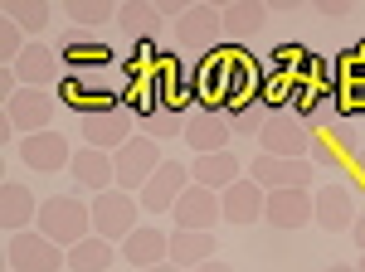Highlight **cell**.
<instances>
[{
    "mask_svg": "<svg viewBox=\"0 0 365 272\" xmlns=\"http://www.w3.org/2000/svg\"><path fill=\"white\" fill-rule=\"evenodd\" d=\"M249 170H239V156L234 151H215V156H195V165H190V180L195 185H205V190L225 194L229 185H239Z\"/></svg>",
    "mask_w": 365,
    "mask_h": 272,
    "instance_id": "603a6c76",
    "label": "cell"
},
{
    "mask_svg": "<svg viewBox=\"0 0 365 272\" xmlns=\"http://www.w3.org/2000/svg\"><path fill=\"white\" fill-rule=\"evenodd\" d=\"M0 224H5V234H29V229L39 224V199H34L29 185L10 180V185L0 190Z\"/></svg>",
    "mask_w": 365,
    "mask_h": 272,
    "instance_id": "7402d4cb",
    "label": "cell"
},
{
    "mask_svg": "<svg viewBox=\"0 0 365 272\" xmlns=\"http://www.w3.org/2000/svg\"><path fill=\"white\" fill-rule=\"evenodd\" d=\"M287 98H292V83L287 78H268L263 93H258V103H263L268 112H287Z\"/></svg>",
    "mask_w": 365,
    "mask_h": 272,
    "instance_id": "1f68e13d",
    "label": "cell"
},
{
    "mask_svg": "<svg viewBox=\"0 0 365 272\" xmlns=\"http://www.w3.org/2000/svg\"><path fill=\"white\" fill-rule=\"evenodd\" d=\"M317 10H322V15H336V20L341 15H356V5H317Z\"/></svg>",
    "mask_w": 365,
    "mask_h": 272,
    "instance_id": "836d02e7",
    "label": "cell"
},
{
    "mask_svg": "<svg viewBox=\"0 0 365 272\" xmlns=\"http://www.w3.org/2000/svg\"><path fill=\"white\" fill-rule=\"evenodd\" d=\"M239 54H244V49H234V44H225V49H215V54H205V58H200V78H195L200 108H210V112H225L229 73H234V63H239Z\"/></svg>",
    "mask_w": 365,
    "mask_h": 272,
    "instance_id": "9a60e30c",
    "label": "cell"
},
{
    "mask_svg": "<svg viewBox=\"0 0 365 272\" xmlns=\"http://www.w3.org/2000/svg\"><path fill=\"white\" fill-rule=\"evenodd\" d=\"M351 165H356V175H361V180H365V146H361V151H356V161H351Z\"/></svg>",
    "mask_w": 365,
    "mask_h": 272,
    "instance_id": "d590c367",
    "label": "cell"
},
{
    "mask_svg": "<svg viewBox=\"0 0 365 272\" xmlns=\"http://www.w3.org/2000/svg\"><path fill=\"white\" fill-rule=\"evenodd\" d=\"M220 25L234 49H244V39H253L268 25V5H220Z\"/></svg>",
    "mask_w": 365,
    "mask_h": 272,
    "instance_id": "d4e9b609",
    "label": "cell"
},
{
    "mask_svg": "<svg viewBox=\"0 0 365 272\" xmlns=\"http://www.w3.org/2000/svg\"><path fill=\"white\" fill-rule=\"evenodd\" d=\"M249 180H258L263 190H312V180H317V165L312 161H287V156H253L249 161Z\"/></svg>",
    "mask_w": 365,
    "mask_h": 272,
    "instance_id": "9c48e42d",
    "label": "cell"
},
{
    "mask_svg": "<svg viewBox=\"0 0 365 272\" xmlns=\"http://www.w3.org/2000/svg\"><path fill=\"white\" fill-rule=\"evenodd\" d=\"M54 49H58L68 73H78V68H108L113 63V44L98 39V34H88V29H58Z\"/></svg>",
    "mask_w": 365,
    "mask_h": 272,
    "instance_id": "5bb4252c",
    "label": "cell"
},
{
    "mask_svg": "<svg viewBox=\"0 0 365 272\" xmlns=\"http://www.w3.org/2000/svg\"><path fill=\"white\" fill-rule=\"evenodd\" d=\"M54 15H58V10L49 5V0H5V5H0V20H15L29 39L54 25Z\"/></svg>",
    "mask_w": 365,
    "mask_h": 272,
    "instance_id": "4316f807",
    "label": "cell"
},
{
    "mask_svg": "<svg viewBox=\"0 0 365 272\" xmlns=\"http://www.w3.org/2000/svg\"><path fill=\"white\" fill-rule=\"evenodd\" d=\"M185 117L190 112H175V108H161L151 122H146V136L151 141H166V136H185Z\"/></svg>",
    "mask_w": 365,
    "mask_h": 272,
    "instance_id": "f546056e",
    "label": "cell"
},
{
    "mask_svg": "<svg viewBox=\"0 0 365 272\" xmlns=\"http://www.w3.org/2000/svg\"><path fill=\"white\" fill-rule=\"evenodd\" d=\"M141 272H185V268H175V263H161V268H141Z\"/></svg>",
    "mask_w": 365,
    "mask_h": 272,
    "instance_id": "8d00e7d4",
    "label": "cell"
},
{
    "mask_svg": "<svg viewBox=\"0 0 365 272\" xmlns=\"http://www.w3.org/2000/svg\"><path fill=\"white\" fill-rule=\"evenodd\" d=\"M356 272H365V253H361V258H356Z\"/></svg>",
    "mask_w": 365,
    "mask_h": 272,
    "instance_id": "f35d334b",
    "label": "cell"
},
{
    "mask_svg": "<svg viewBox=\"0 0 365 272\" xmlns=\"http://www.w3.org/2000/svg\"><path fill=\"white\" fill-rule=\"evenodd\" d=\"M88 209H93V234L108 239V244H117V248L141 229V199H137V194H127V190L93 194Z\"/></svg>",
    "mask_w": 365,
    "mask_h": 272,
    "instance_id": "7a4b0ae2",
    "label": "cell"
},
{
    "mask_svg": "<svg viewBox=\"0 0 365 272\" xmlns=\"http://www.w3.org/2000/svg\"><path fill=\"white\" fill-rule=\"evenodd\" d=\"M351 234H356V248L365 253V204H361V214H356V229H351Z\"/></svg>",
    "mask_w": 365,
    "mask_h": 272,
    "instance_id": "d6a6232c",
    "label": "cell"
},
{
    "mask_svg": "<svg viewBox=\"0 0 365 272\" xmlns=\"http://www.w3.org/2000/svg\"><path fill=\"white\" fill-rule=\"evenodd\" d=\"M220 253V244H215V234H195V229H170V263L185 272L205 268L210 258Z\"/></svg>",
    "mask_w": 365,
    "mask_h": 272,
    "instance_id": "cb8c5ba5",
    "label": "cell"
},
{
    "mask_svg": "<svg viewBox=\"0 0 365 272\" xmlns=\"http://www.w3.org/2000/svg\"><path fill=\"white\" fill-rule=\"evenodd\" d=\"M170 219H175V229L215 234V224L225 219V204H220V194H215V190H205V185H190V190H185L180 199H175Z\"/></svg>",
    "mask_w": 365,
    "mask_h": 272,
    "instance_id": "d6986e66",
    "label": "cell"
},
{
    "mask_svg": "<svg viewBox=\"0 0 365 272\" xmlns=\"http://www.w3.org/2000/svg\"><path fill=\"white\" fill-rule=\"evenodd\" d=\"M122 263H127L132 272L170 263V234H166V229H156V224H141L137 234L122 244Z\"/></svg>",
    "mask_w": 365,
    "mask_h": 272,
    "instance_id": "44dd1931",
    "label": "cell"
},
{
    "mask_svg": "<svg viewBox=\"0 0 365 272\" xmlns=\"http://www.w3.org/2000/svg\"><path fill=\"white\" fill-rule=\"evenodd\" d=\"M25 49H29V34L15 25V20H0V58H5V68L25 54Z\"/></svg>",
    "mask_w": 365,
    "mask_h": 272,
    "instance_id": "4dcf8cb0",
    "label": "cell"
},
{
    "mask_svg": "<svg viewBox=\"0 0 365 272\" xmlns=\"http://www.w3.org/2000/svg\"><path fill=\"white\" fill-rule=\"evenodd\" d=\"M78 136L83 146H98V151H122L132 141V108H113V112H88L78 117Z\"/></svg>",
    "mask_w": 365,
    "mask_h": 272,
    "instance_id": "2e32d148",
    "label": "cell"
},
{
    "mask_svg": "<svg viewBox=\"0 0 365 272\" xmlns=\"http://www.w3.org/2000/svg\"><path fill=\"white\" fill-rule=\"evenodd\" d=\"M327 272H356V263H331Z\"/></svg>",
    "mask_w": 365,
    "mask_h": 272,
    "instance_id": "74e56055",
    "label": "cell"
},
{
    "mask_svg": "<svg viewBox=\"0 0 365 272\" xmlns=\"http://www.w3.org/2000/svg\"><path fill=\"white\" fill-rule=\"evenodd\" d=\"M234 127H229L225 112H210V108H195L185 117V146L195 156H215V151H234Z\"/></svg>",
    "mask_w": 365,
    "mask_h": 272,
    "instance_id": "e0dca14e",
    "label": "cell"
},
{
    "mask_svg": "<svg viewBox=\"0 0 365 272\" xmlns=\"http://www.w3.org/2000/svg\"><path fill=\"white\" fill-rule=\"evenodd\" d=\"M34 229H39L49 244L73 248L93 234V209H88L83 194H54V199L39 204V224H34Z\"/></svg>",
    "mask_w": 365,
    "mask_h": 272,
    "instance_id": "6da1fadb",
    "label": "cell"
},
{
    "mask_svg": "<svg viewBox=\"0 0 365 272\" xmlns=\"http://www.w3.org/2000/svg\"><path fill=\"white\" fill-rule=\"evenodd\" d=\"M307 161L317 165V175H327V185H331V180H341V175H346L351 156L341 151L331 136H317V141H312V156H307Z\"/></svg>",
    "mask_w": 365,
    "mask_h": 272,
    "instance_id": "83f0119b",
    "label": "cell"
},
{
    "mask_svg": "<svg viewBox=\"0 0 365 272\" xmlns=\"http://www.w3.org/2000/svg\"><path fill=\"white\" fill-rule=\"evenodd\" d=\"M5 263H10V272H63L68 268V248L49 244L39 229L5 234Z\"/></svg>",
    "mask_w": 365,
    "mask_h": 272,
    "instance_id": "3957f363",
    "label": "cell"
},
{
    "mask_svg": "<svg viewBox=\"0 0 365 272\" xmlns=\"http://www.w3.org/2000/svg\"><path fill=\"white\" fill-rule=\"evenodd\" d=\"M68 180L78 185V194H83V199L117 190V161H113V151L78 146V151H73V165H68Z\"/></svg>",
    "mask_w": 365,
    "mask_h": 272,
    "instance_id": "7c38bea8",
    "label": "cell"
},
{
    "mask_svg": "<svg viewBox=\"0 0 365 272\" xmlns=\"http://www.w3.org/2000/svg\"><path fill=\"white\" fill-rule=\"evenodd\" d=\"M220 204H225V224L234 229H249V224H263V209H268V190L258 185V180H239V185H229L220 194Z\"/></svg>",
    "mask_w": 365,
    "mask_h": 272,
    "instance_id": "ffe728a7",
    "label": "cell"
},
{
    "mask_svg": "<svg viewBox=\"0 0 365 272\" xmlns=\"http://www.w3.org/2000/svg\"><path fill=\"white\" fill-rule=\"evenodd\" d=\"M317 219V199L312 190H273L268 194V209H263V224L268 229H282V234H297Z\"/></svg>",
    "mask_w": 365,
    "mask_h": 272,
    "instance_id": "ac0fdd59",
    "label": "cell"
},
{
    "mask_svg": "<svg viewBox=\"0 0 365 272\" xmlns=\"http://www.w3.org/2000/svg\"><path fill=\"white\" fill-rule=\"evenodd\" d=\"M312 199H317V229H327V234H351L356 229V214H361V199H356V190L346 185V180H331V185H317L312 190Z\"/></svg>",
    "mask_w": 365,
    "mask_h": 272,
    "instance_id": "52a82bcc",
    "label": "cell"
},
{
    "mask_svg": "<svg viewBox=\"0 0 365 272\" xmlns=\"http://www.w3.org/2000/svg\"><path fill=\"white\" fill-rule=\"evenodd\" d=\"M68 272H117V244L88 234L83 244L68 248Z\"/></svg>",
    "mask_w": 365,
    "mask_h": 272,
    "instance_id": "484cf974",
    "label": "cell"
},
{
    "mask_svg": "<svg viewBox=\"0 0 365 272\" xmlns=\"http://www.w3.org/2000/svg\"><path fill=\"white\" fill-rule=\"evenodd\" d=\"M58 15L68 20V29H83V25H103V20L122 15V10L117 5H103V0H68V5H58Z\"/></svg>",
    "mask_w": 365,
    "mask_h": 272,
    "instance_id": "f1b7e54d",
    "label": "cell"
},
{
    "mask_svg": "<svg viewBox=\"0 0 365 272\" xmlns=\"http://www.w3.org/2000/svg\"><path fill=\"white\" fill-rule=\"evenodd\" d=\"M195 272H234V268H229V263H220V258H210V263H205V268H195Z\"/></svg>",
    "mask_w": 365,
    "mask_h": 272,
    "instance_id": "e575fe53",
    "label": "cell"
},
{
    "mask_svg": "<svg viewBox=\"0 0 365 272\" xmlns=\"http://www.w3.org/2000/svg\"><path fill=\"white\" fill-rule=\"evenodd\" d=\"M312 141H317V136L307 132L302 117H292V112H268V122H263V132H258V151H263V156H287V161H307Z\"/></svg>",
    "mask_w": 365,
    "mask_h": 272,
    "instance_id": "277c9868",
    "label": "cell"
},
{
    "mask_svg": "<svg viewBox=\"0 0 365 272\" xmlns=\"http://www.w3.org/2000/svg\"><path fill=\"white\" fill-rule=\"evenodd\" d=\"M10 73L20 78V88H44V93L68 78V68H63L58 49H54V44H44V39H29V49L10 63Z\"/></svg>",
    "mask_w": 365,
    "mask_h": 272,
    "instance_id": "8fae6325",
    "label": "cell"
},
{
    "mask_svg": "<svg viewBox=\"0 0 365 272\" xmlns=\"http://www.w3.org/2000/svg\"><path fill=\"white\" fill-rule=\"evenodd\" d=\"M195 180H190V165H180V161H166L146 185L137 190V199H141V214H170L175 209V199L190 190Z\"/></svg>",
    "mask_w": 365,
    "mask_h": 272,
    "instance_id": "4fadbf2b",
    "label": "cell"
},
{
    "mask_svg": "<svg viewBox=\"0 0 365 272\" xmlns=\"http://www.w3.org/2000/svg\"><path fill=\"white\" fill-rule=\"evenodd\" d=\"M117 161V190H127V194H137L161 165H166V156H161V141H151V136L141 132V136H132L122 151L113 156Z\"/></svg>",
    "mask_w": 365,
    "mask_h": 272,
    "instance_id": "5b68a950",
    "label": "cell"
},
{
    "mask_svg": "<svg viewBox=\"0 0 365 272\" xmlns=\"http://www.w3.org/2000/svg\"><path fill=\"white\" fill-rule=\"evenodd\" d=\"M49 122H54V98L44 88H20L15 98H5V132L34 136L49 132Z\"/></svg>",
    "mask_w": 365,
    "mask_h": 272,
    "instance_id": "30bf717a",
    "label": "cell"
},
{
    "mask_svg": "<svg viewBox=\"0 0 365 272\" xmlns=\"http://www.w3.org/2000/svg\"><path fill=\"white\" fill-rule=\"evenodd\" d=\"M175 44H180V49H200V54L225 49L220 5H185V10H180V20H175Z\"/></svg>",
    "mask_w": 365,
    "mask_h": 272,
    "instance_id": "8992f818",
    "label": "cell"
},
{
    "mask_svg": "<svg viewBox=\"0 0 365 272\" xmlns=\"http://www.w3.org/2000/svg\"><path fill=\"white\" fill-rule=\"evenodd\" d=\"M20 161H25L34 175H68V165H73V141L63 132L20 136Z\"/></svg>",
    "mask_w": 365,
    "mask_h": 272,
    "instance_id": "ba28073f",
    "label": "cell"
}]
</instances>
